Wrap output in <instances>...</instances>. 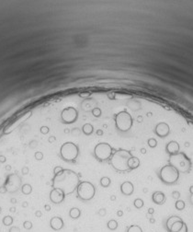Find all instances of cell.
<instances>
[{
  "mask_svg": "<svg viewBox=\"0 0 193 232\" xmlns=\"http://www.w3.org/2000/svg\"><path fill=\"white\" fill-rule=\"evenodd\" d=\"M148 146L150 147H155L157 146V141L155 140L154 138H150L148 140Z\"/></svg>",
  "mask_w": 193,
  "mask_h": 232,
  "instance_id": "d4e9b609",
  "label": "cell"
},
{
  "mask_svg": "<svg viewBox=\"0 0 193 232\" xmlns=\"http://www.w3.org/2000/svg\"><path fill=\"white\" fill-rule=\"evenodd\" d=\"M8 232H21L20 228L17 227V226H14V225H12L9 227V229H8Z\"/></svg>",
  "mask_w": 193,
  "mask_h": 232,
  "instance_id": "4316f807",
  "label": "cell"
},
{
  "mask_svg": "<svg viewBox=\"0 0 193 232\" xmlns=\"http://www.w3.org/2000/svg\"><path fill=\"white\" fill-rule=\"evenodd\" d=\"M154 221H155V220H154V218H152V217L150 218V222H151V223H154Z\"/></svg>",
  "mask_w": 193,
  "mask_h": 232,
  "instance_id": "74e56055",
  "label": "cell"
},
{
  "mask_svg": "<svg viewBox=\"0 0 193 232\" xmlns=\"http://www.w3.org/2000/svg\"><path fill=\"white\" fill-rule=\"evenodd\" d=\"M35 157H36V159H38V160H40V159H42V154L41 153H40V152H38V153H36L35 154Z\"/></svg>",
  "mask_w": 193,
  "mask_h": 232,
  "instance_id": "83f0119b",
  "label": "cell"
},
{
  "mask_svg": "<svg viewBox=\"0 0 193 232\" xmlns=\"http://www.w3.org/2000/svg\"><path fill=\"white\" fill-rule=\"evenodd\" d=\"M180 219H181V218H180L179 216H169L168 218L166 219V225H165L166 229L168 230L169 228L171 227L174 222H176L177 220H180Z\"/></svg>",
  "mask_w": 193,
  "mask_h": 232,
  "instance_id": "2e32d148",
  "label": "cell"
},
{
  "mask_svg": "<svg viewBox=\"0 0 193 232\" xmlns=\"http://www.w3.org/2000/svg\"><path fill=\"white\" fill-rule=\"evenodd\" d=\"M65 194L63 191H61L59 189H54L50 193V199L51 201L54 204H60L65 200Z\"/></svg>",
  "mask_w": 193,
  "mask_h": 232,
  "instance_id": "9c48e42d",
  "label": "cell"
},
{
  "mask_svg": "<svg viewBox=\"0 0 193 232\" xmlns=\"http://www.w3.org/2000/svg\"><path fill=\"white\" fill-rule=\"evenodd\" d=\"M128 166L131 171L134 170V169L138 168L140 166V160L137 158H135V157H132L128 161Z\"/></svg>",
  "mask_w": 193,
  "mask_h": 232,
  "instance_id": "9a60e30c",
  "label": "cell"
},
{
  "mask_svg": "<svg viewBox=\"0 0 193 232\" xmlns=\"http://www.w3.org/2000/svg\"><path fill=\"white\" fill-rule=\"evenodd\" d=\"M80 215H81V212H80V210H79L78 208H76V207H74V208H72V209L69 211V216H70V217L73 218V219H77V218L80 216Z\"/></svg>",
  "mask_w": 193,
  "mask_h": 232,
  "instance_id": "e0dca14e",
  "label": "cell"
},
{
  "mask_svg": "<svg viewBox=\"0 0 193 232\" xmlns=\"http://www.w3.org/2000/svg\"><path fill=\"white\" fill-rule=\"evenodd\" d=\"M172 195H173V197H174V198L178 199V198L179 197L180 194H179V193H178V192H173V193H172Z\"/></svg>",
  "mask_w": 193,
  "mask_h": 232,
  "instance_id": "f546056e",
  "label": "cell"
},
{
  "mask_svg": "<svg viewBox=\"0 0 193 232\" xmlns=\"http://www.w3.org/2000/svg\"><path fill=\"white\" fill-rule=\"evenodd\" d=\"M35 216H36L37 217H41V216H42V214H41V211H36V212H35Z\"/></svg>",
  "mask_w": 193,
  "mask_h": 232,
  "instance_id": "d6a6232c",
  "label": "cell"
},
{
  "mask_svg": "<svg viewBox=\"0 0 193 232\" xmlns=\"http://www.w3.org/2000/svg\"><path fill=\"white\" fill-rule=\"evenodd\" d=\"M178 150H179V146H178V144L176 141L169 142L168 144H167L166 147V151L168 153L170 156L178 154Z\"/></svg>",
  "mask_w": 193,
  "mask_h": 232,
  "instance_id": "5bb4252c",
  "label": "cell"
},
{
  "mask_svg": "<svg viewBox=\"0 0 193 232\" xmlns=\"http://www.w3.org/2000/svg\"><path fill=\"white\" fill-rule=\"evenodd\" d=\"M23 227L25 229H27V230H29V229H32V223L30 222V221H25L23 223Z\"/></svg>",
  "mask_w": 193,
  "mask_h": 232,
  "instance_id": "484cf974",
  "label": "cell"
},
{
  "mask_svg": "<svg viewBox=\"0 0 193 232\" xmlns=\"http://www.w3.org/2000/svg\"><path fill=\"white\" fill-rule=\"evenodd\" d=\"M97 134H98V135H102V131H98V132H97Z\"/></svg>",
  "mask_w": 193,
  "mask_h": 232,
  "instance_id": "f35d334b",
  "label": "cell"
},
{
  "mask_svg": "<svg viewBox=\"0 0 193 232\" xmlns=\"http://www.w3.org/2000/svg\"><path fill=\"white\" fill-rule=\"evenodd\" d=\"M132 118L129 114H120L116 119V125L117 128L121 132L128 131L132 126Z\"/></svg>",
  "mask_w": 193,
  "mask_h": 232,
  "instance_id": "ba28073f",
  "label": "cell"
},
{
  "mask_svg": "<svg viewBox=\"0 0 193 232\" xmlns=\"http://www.w3.org/2000/svg\"><path fill=\"white\" fill-rule=\"evenodd\" d=\"M132 154L125 149H119L116 151L110 159V164L116 171L120 172H126L131 170L128 166V161L132 158Z\"/></svg>",
  "mask_w": 193,
  "mask_h": 232,
  "instance_id": "7a4b0ae2",
  "label": "cell"
},
{
  "mask_svg": "<svg viewBox=\"0 0 193 232\" xmlns=\"http://www.w3.org/2000/svg\"><path fill=\"white\" fill-rule=\"evenodd\" d=\"M78 147L72 142L65 143L61 147V157L65 161H74L78 156Z\"/></svg>",
  "mask_w": 193,
  "mask_h": 232,
  "instance_id": "277c9868",
  "label": "cell"
},
{
  "mask_svg": "<svg viewBox=\"0 0 193 232\" xmlns=\"http://www.w3.org/2000/svg\"><path fill=\"white\" fill-rule=\"evenodd\" d=\"M152 200L155 204H165L166 197L164 193L162 192H154L152 195Z\"/></svg>",
  "mask_w": 193,
  "mask_h": 232,
  "instance_id": "7c38bea8",
  "label": "cell"
},
{
  "mask_svg": "<svg viewBox=\"0 0 193 232\" xmlns=\"http://www.w3.org/2000/svg\"><path fill=\"white\" fill-rule=\"evenodd\" d=\"M178 232H188V227H187V225L185 224L184 226H183V228L180 229L179 231H178Z\"/></svg>",
  "mask_w": 193,
  "mask_h": 232,
  "instance_id": "f1b7e54d",
  "label": "cell"
},
{
  "mask_svg": "<svg viewBox=\"0 0 193 232\" xmlns=\"http://www.w3.org/2000/svg\"><path fill=\"white\" fill-rule=\"evenodd\" d=\"M117 215H118V216H121L123 215V212L121 211V210H119V211H118V213H117Z\"/></svg>",
  "mask_w": 193,
  "mask_h": 232,
  "instance_id": "e575fe53",
  "label": "cell"
},
{
  "mask_svg": "<svg viewBox=\"0 0 193 232\" xmlns=\"http://www.w3.org/2000/svg\"><path fill=\"white\" fill-rule=\"evenodd\" d=\"M154 208H149V209H148V214L153 215V214H154Z\"/></svg>",
  "mask_w": 193,
  "mask_h": 232,
  "instance_id": "836d02e7",
  "label": "cell"
},
{
  "mask_svg": "<svg viewBox=\"0 0 193 232\" xmlns=\"http://www.w3.org/2000/svg\"><path fill=\"white\" fill-rule=\"evenodd\" d=\"M134 206L137 209H141L144 206V201L140 198H137L134 200Z\"/></svg>",
  "mask_w": 193,
  "mask_h": 232,
  "instance_id": "603a6c76",
  "label": "cell"
},
{
  "mask_svg": "<svg viewBox=\"0 0 193 232\" xmlns=\"http://www.w3.org/2000/svg\"><path fill=\"white\" fill-rule=\"evenodd\" d=\"M141 152L145 154V153H146V150H145V148H142V149H141Z\"/></svg>",
  "mask_w": 193,
  "mask_h": 232,
  "instance_id": "8d00e7d4",
  "label": "cell"
},
{
  "mask_svg": "<svg viewBox=\"0 0 193 232\" xmlns=\"http://www.w3.org/2000/svg\"><path fill=\"white\" fill-rule=\"evenodd\" d=\"M190 203H191V204H193V195H192V196L190 197Z\"/></svg>",
  "mask_w": 193,
  "mask_h": 232,
  "instance_id": "ab89813d",
  "label": "cell"
},
{
  "mask_svg": "<svg viewBox=\"0 0 193 232\" xmlns=\"http://www.w3.org/2000/svg\"><path fill=\"white\" fill-rule=\"evenodd\" d=\"M94 154L98 160L105 161L110 158L112 155V147L107 143H100L96 146L94 149Z\"/></svg>",
  "mask_w": 193,
  "mask_h": 232,
  "instance_id": "52a82bcc",
  "label": "cell"
},
{
  "mask_svg": "<svg viewBox=\"0 0 193 232\" xmlns=\"http://www.w3.org/2000/svg\"><path fill=\"white\" fill-rule=\"evenodd\" d=\"M107 227L110 230H115L117 228H118V222L116 220H114V219H111V220H109L107 224Z\"/></svg>",
  "mask_w": 193,
  "mask_h": 232,
  "instance_id": "d6986e66",
  "label": "cell"
},
{
  "mask_svg": "<svg viewBox=\"0 0 193 232\" xmlns=\"http://www.w3.org/2000/svg\"><path fill=\"white\" fill-rule=\"evenodd\" d=\"M83 132L86 135H89L92 134V132H93V127H92V125L90 124H85L84 126H83Z\"/></svg>",
  "mask_w": 193,
  "mask_h": 232,
  "instance_id": "ffe728a7",
  "label": "cell"
},
{
  "mask_svg": "<svg viewBox=\"0 0 193 232\" xmlns=\"http://www.w3.org/2000/svg\"><path fill=\"white\" fill-rule=\"evenodd\" d=\"M185 207V203L183 201H181V200H179V201H177L176 203V208L178 210H183Z\"/></svg>",
  "mask_w": 193,
  "mask_h": 232,
  "instance_id": "cb8c5ba5",
  "label": "cell"
},
{
  "mask_svg": "<svg viewBox=\"0 0 193 232\" xmlns=\"http://www.w3.org/2000/svg\"><path fill=\"white\" fill-rule=\"evenodd\" d=\"M100 184H101V186L102 187H108L109 184H110V180H109V178H108V177H103V178H101V180H100Z\"/></svg>",
  "mask_w": 193,
  "mask_h": 232,
  "instance_id": "7402d4cb",
  "label": "cell"
},
{
  "mask_svg": "<svg viewBox=\"0 0 193 232\" xmlns=\"http://www.w3.org/2000/svg\"><path fill=\"white\" fill-rule=\"evenodd\" d=\"M95 195V187L89 181H83L77 186V196L83 201H89Z\"/></svg>",
  "mask_w": 193,
  "mask_h": 232,
  "instance_id": "5b68a950",
  "label": "cell"
},
{
  "mask_svg": "<svg viewBox=\"0 0 193 232\" xmlns=\"http://www.w3.org/2000/svg\"><path fill=\"white\" fill-rule=\"evenodd\" d=\"M45 209H46L47 211H50V209H51V207H50L49 205H45Z\"/></svg>",
  "mask_w": 193,
  "mask_h": 232,
  "instance_id": "d590c367",
  "label": "cell"
},
{
  "mask_svg": "<svg viewBox=\"0 0 193 232\" xmlns=\"http://www.w3.org/2000/svg\"><path fill=\"white\" fill-rule=\"evenodd\" d=\"M170 165L175 167L178 171L186 172L190 166V162L183 153H178L176 155L171 156Z\"/></svg>",
  "mask_w": 193,
  "mask_h": 232,
  "instance_id": "8992f818",
  "label": "cell"
},
{
  "mask_svg": "<svg viewBox=\"0 0 193 232\" xmlns=\"http://www.w3.org/2000/svg\"><path fill=\"white\" fill-rule=\"evenodd\" d=\"M50 227L55 231H59L64 228V221L59 216H54L50 220Z\"/></svg>",
  "mask_w": 193,
  "mask_h": 232,
  "instance_id": "8fae6325",
  "label": "cell"
},
{
  "mask_svg": "<svg viewBox=\"0 0 193 232\" xmlns=\"http://www.w3.org/2000/svg\"><path fill=\"white\" fill-rule=\"evenodd\" d=\"M127 232H144L142 228L138 225H131L127 228Z\"/></svg>",
  "mask_w": 193,
  "mask_h": 232,
  "instance_id": "ac0fdd59",
  "label": "cell"
},
{
  "mask_svg": "<svg viewBox=\"0 0 193 232\" xmlns=\"http://www.w3.org/2000/svg\"><path fill=\"white\" fill-rule=\"evenodd\" d=\"M62 171H63V169H62L61 167H56V168L54 169V173H55V174H57V173H59V172Z\"/></svg>",
  "mask_w": 193,
  "mask_h": 232,
  "instance_id": "4dcf8cb0",
  "label": "cell"
},
{
  "mask_svg": "<svg viewBox=\"0 0 193 232\" xmlns=\"http://www.w3.org/2000/svg\"><path fill=\"white\" fill-rule=\"evenodd\" d=\"M154 133L161 138H164L169 134V126L165 123H160L155 126Z\"/></svg>",
  "mask_w": 193,
  "mask_h": 232,
  "instance_id": "30bf717a",
  "label": "cell"
},
{
  "mask_svg": "<svg viewBox=\"0 0 193 232\" xmlns=\"http://www.w3.org/2000/svg\"><path fill=\"white\" fill-rule=\"evenodd\" d=\"M190 192H191V193H193V186H192V187L190 188Z\"/></svg>",
  "mask_w": 193,
  "mask_h": 232,
  "instance_id": "60d3db41",
  "label": "cell"
},
{
  "mask_svg": "<svg viewBox=\"0 0 193 232\" xmlns=\"http://www.w3.org/2000/svg\"><path fill=\"white\" fill-rule=\"evenodd\" d=\"M21 191H22V193H23L24 194H26V195H28V194H29L30 193H32V186H30L29 184H25V185H23Z\"/></svg>",
  "mask_w": 193,
  "mask_h": 232,
  "instance_id": "44dd1931",
  "label": "cell"
},
{
  "mask_svg": "<svg viewBox=\"0 0 193 232\" xmlns=\"http://www.w3.org/2000/svg\"><path fill=\"white\" fill-rule=\"evenodd\" d=\"M79 180L76 173L70 170H63L55 174L53 180V186L54 189H59L65 193V195L71 194L76 189Z\"/></svg>",
  "mask_w": 193,
  "mask_h": 232,
  "instance_id": "6da1fadb",
  "label": "cell"
},
{
  "mask_svg": "<svg viewBox=\"0 0 193 232\" xmlns=\"http://www.w3.org/2000/svg\"><path fill=\"white\" fill-rule=\"evenodd\" d=\"M98 215H99V216H105V215H106V210H105V209H100V211L98 212Z\"/></svg>",
  "mask_w": 193,
  "mask_h": 232,
  "instance_id": "1f68e13d",
  "label": "cell"
},
{
  "mask_svg": "<svg viewBox=\"0 0 193 232\" xmlns=\"http://www.w3.org/2000/svg\"><path fill=\"white\" fill-rule=\"evenodd\" d=\"M133 184L131 181H124L121 185V191L124 195H131L133 193Z\"/></svg>",
  "mask_w": 193,
  "mask_h": 232,
  "instance_id": "4fadbf2b",
  "label": "cell"
},
{
  "mask_svg": "<svg viewBox=\"0 0 193 232\" xmlns=\"http://www.w3.org/2000/svg\"><path fill=\"white\" fill-rule=\"evenodd\" d=\"M158 177L162 181V183L170 185L177 183L179 173L175 167L172 165H166L161 168V170L158 171Z\"/></svg>",
  "mask_w": 193,
  "mask_h": 232,
  "instance_id": "3957f363",
  "label": "cell"
}]
</instances>
